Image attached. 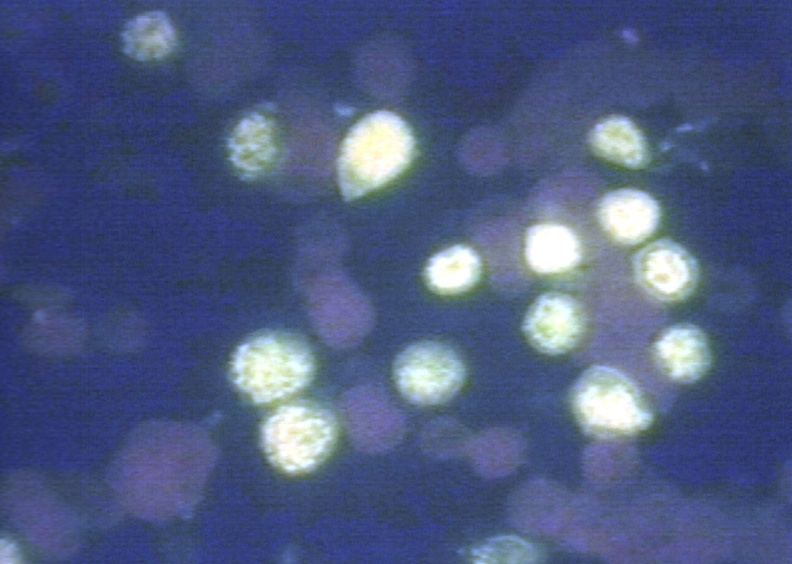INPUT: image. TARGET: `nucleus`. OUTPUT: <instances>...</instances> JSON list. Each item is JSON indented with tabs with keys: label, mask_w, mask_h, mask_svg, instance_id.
<instances>
[{
	"label": "nucleus",
	"mask_w": 792,
	"mask_h": 564,
	"mask_svg": "<svg viewBox=\"0 0 792 564\" xmlns=\"http://www.w3.org/2000/svg\"><path fill=\"white\" fill-rule=\"evenodd\" d=\"M414 148V136L398 115L377 111L365 116L341 147L337 175L342 195L353 200L391 182L408 167Z\"/></svg>",
	"instance_id": "1"
},
{
	"label": "nucleus",
	"mask_w": 792,
	"mask_h": 564,
	"mask_svg": "<svg viewBox=\"0 0 792 564\" xmlns=\"http://www.w3.org/2000/svg\"><path fill=\"white\" fill-rule=\"evenodd\" d=\"M314 371L309 349L291 335L261 333L242 343L231 362L237 387L257 403L287 397L308 384Z\"/></svg>",
	"instance_id": "2"
},
{
	"label": "nucleus",
	"mask_w": 792,
	"mask_h": 564,
	"mask_svg": "<svg viewBox=\"0 0 792 564\" xmlns=\"http://www.w3.org/2000/svg\"><path fill=\"white\" fill-rule=\"evenodd\" d=\"M332 417L322 409L291 405L280 408L265 422L262 441L271 462L280 470L300 473L318 465L335 439Z\"/></svg>",
	"instance_id": "3"
},
{
	"label": "nucleus",
	"mask_w": 792,
	"mask_h": 564,
	"mask_svg": "<svg viewBox=\"0 0 792 564\" xmlns=\"http://www.w3.org/2000/svg\"><path fill=\"white\" fill-rule=\"evenodd\" d=\"M393 376L400 393L418 405H437L462 387L465 368L450 347L433 341L408 346L397 357Z\"/></svg>",
	"instance_id": "4"
},
{
	"label": "nucleus",
	"mask_w": 792,
	"mask_h": 564,
	"mask_svg": "<svg viewBox=\"0 0 792 564\" xmlns=\"http://www.w3.org/2000/svg\"><path fill=\"white\" fill-rule=\"evenodd\" d=\"M640 399L634 384L617 370L593 366L577 380L572 404L578 419L589 429L607 431L623 428L631 420L628 414L640 410Z\"/></svg>",
	"instance_id": "5"
},
{
	"label": "nucleus",
	"mask_w": 792,
	"mask_h": 564,
	"mask_svg": "<svg viewBox=\"0 0 792 564\" xmlns=\"http://www.w3.org/2000/svg\"><path fill=\"white\" fill-rule=\"evenodd\" d=\"M632 267L642 289L663 302L684 300L698 283L696 260L670 239L656 240L641 248L633 258Z\"/></svg>",
	"instance_id": "6"
},
{
	"label": "nucleus",
	"mask_w": 792,
	"mask_h": 564,
	"mask_svg": "<svg viewBox=\"0 0 792 564\" xmlns=\"http://www.w3.org/2000/svg\"><path fill=\"white\" fill-rule=\"evenodd\" d=\"M584 329L582 306L573 297L560 292L540 295L523 321V330L530 343L548 354L565 353L575 347Z\"/></svg>",
	"instance_id": "7"
},
{
	"label": "nucleus",
	"mask_w": 792,
	"mask_h": 564,
	"mask_svg": "<svg viewBox=\"0 0 792 564\" xmlns=\"http://www.w3.org/2000/svg\"><path fill=\"white\" fill-rule=\"evenodd\" d=\"M660 207L648 193L621 188L607 193L597 208L598 221L605 233L622 245L647 240L660 222Z\"/></svg>",
	"instance_id": "8"
},
{
	"label": "nucleus",
	"mask_w": 792,
	"mask_h": 564,
	"mask_svg": "<svg viewBox=\"0 0 792 564\" xmlns=\"http://www.w3.org/2000/svg\"><path fill=\"white\" fill-rule=\"evenodd\" d=\"M654 352L662 371L681 382L700 378L710 363L706 336L690 323H679L665 329L655 343Z\"/></svg>",
	"instance_id": "9"
},
{
	"label": "nucleus",
	"mask_w": 792,
	"mask_h": 564,
	"mask_svg": "<svg viewBox=\"0 0 792 564\" xmlns=\"http://www.w3.org/2000/svg\"><path fill=\"white\" fill-rule=\"evenodd\" d=\"M344 412L349 433L363 450L387 449L402 433V420L397 410L372 394L353 395Z\"/></svg>",
	"instance_id": "10"
},
{
	"label": "nucleus",
	"mask_w": 792,
	"mask_h": 564,
	"mask_svg": "<svg viewBox=\"0 0 792 564\" xmlns=\"http://www.w3.org/2000/svg\"><path fill=\"white\" fill-rule=\"evenodd\" d=\"M524 254L536 273L556 275L575 268L581 260L577 235L567 226L543 222L531 226L525 235Z\"/></svg>",
	"instance_id": "11"
},
{
	"label": "nucleus",
	"mask_w": 792,
	"mask_h": 564,
	"mask_svg": "<svg viewBox=\"0 0 792 564\" xmlns=\"http://www.w3.org/2000/svg\"><path fill=\"white\" fill-rule=\"evenodd\" d=\"M315 315L323 337L339 346L357 342L367 326L361 297L343 285L322 289L316 300Z\"/></svg>",
	"instance_id": "12"
},
{
	"label": "nucleus",
	"mask_w": 792,
	"mask_h": 564,
	"mask_svg": "<svg viewBox=\"0 0 792 564\" xmlns=\"http://www.w3.org/2000/svg\"><path fill=\"white\" fill-rule=\"evenodd\" d=\"M593 151L625 168L639 169L649 160L646 140L627 117L612 115L596 123L589 135Z\"/></svg>",
	"instance_id": "13"
},
{
	"label": "nucleus",
	"mask_w": 792,
	"mask_h": 564,
	"mask_svg": "<svg viewBox=\"0 0 792 564\" xmlns=\"http://www.w3.org/2000/svg\"><path fill=\"white\" fill-rule=\"evenodd\" d=\"M228 148L233 165L243 175L253 177L263 173L277 153L272 124L260 114L245 117L232 132Z\"/></svg>",
	"instance_id": "14"
},
{
	"label": "nucleus",
	"mask_w": 792,
	"mask_h": 564,
	"mask_svg": "<svg viewBox=\"0 0 792 564\" xmlns=\"http://www.w3.org/2000/svg\"><path fill=\"white\" fill-rule=\"evenodd\" d=\"M478 254L465 245H454L433 255L425 266V281L435 292L455 295L472 288L480 278Z\"/></svg>",
	"instance_id": "15"
},
{
	"label": "nucleus",
	"mask_w": 792,
	"mask_h": 564,
	"mask_svg": "<svg viewBox=\"0 0 792 564\" xmlns=\"http://www.w3.org/2000/svg\"><path fill=\"white\" fill-rule=\"evenodd\" d=\"M123 51L138 61H151L170 54L177 43L170 19L155 10L129 20L121 33Z\"/></svg>",
	"instance_id": "16"
},
{
	"label": "nucleus",
	"mask_w": 792,
	"mask_h": 564,
	"mask_svg": "<svg viewBox=\"0 0 792 564\" xmlns=\"http://www.w3.org/2000/svg\"><path fill=\"white\" fill-rule=\"evenodd\" d=\"M478 564H528L539 560L537 549L528 541L512 536H498L486 540L471 552Z\"/></svg>",
	"instance_id": "17"
}]
</instances>
